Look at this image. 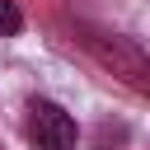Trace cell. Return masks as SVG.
<instances>
[{"label": "cell", "instance_id": "cell-1", "mask_svg": "<svg viewBox=\"0 0 150 150\" xmlns=\"http://www.w3.org/2000/svg\"><path fill=\"white\" fill-rule=\"evenodd\" d=\"M84 47L94 52V61H98L103 70H112L122 84H131L136 94L150 98V52H145L141 42H131V38H122V33H89Z\"/></svg>", "mask_w": 150, "mask_h": 150}, {"label": "cell", "instance_id": "cell-2", "mask_svg": "<svg viewBox=\"0 0 150 150\" xmlns=\"http://www.w3.org/2000/svg\"><path fill=\"white\" fill-rule=\"evenodd\" d=\"M28 136L38 141V150H75V117L52 98H33L28 103Z\"/></svg>", "mask_w": 150, "mask_h": 150}, {"label": "cell", "instance_id": "cell-3", "mask_svg": "<svg viewBox=\"0 0 150 150\" xmlns=\"http://www.w3.org/2000/svg\"><path fill=\"white\" fill-rule=\"evenodd\" d=\"M23 28V14H19V5L14 0H0V33L9 38V33H19Z\"/></svg>", "mask_w": 150, "mask_h": 150}]
</instances>
